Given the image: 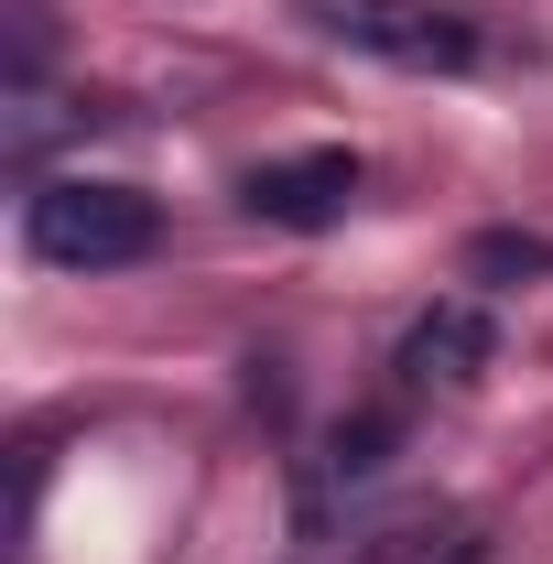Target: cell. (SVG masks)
Here are the masks:
<instances>
[{"label": "cell", "mask_w": 553, "mask_h": 564, "mask_svg": "<svg viewBox=\"0 0 553 564\" xmlns=\"http://www.w3.org/2000/svg\"><path fill=\"white\" fill-rule=\"evenodd\" d=\"M337 33L347 44H369V55H391V66H467V55H478V33H467V22H456V11H423V0H347L337 11Z\"/></svg>", "instance_id": "cell-3"}, {"label": "cell", "mask_w": 553, "mask_h": 564, "mask_svg": "<svg viewBox=\"0 0 553 564\" xmlns=\"http://www.w3.org/2000/svg\"><path fill=\"white\" fill-rule=\"evenodd\" d=\"M488 348H499V337H488L478 304H434L413 337H402V380H478Z\"/></svg>", "instance_id": "cell-4"}, {"label": "cell", "mask_w": 553, "mask_h": 564, "mask_svg": "<svg viewBox=\"0 0 553 564\" xmlns=\"http://www.w3.org/2000/svg\"><path fill=\"white\" fill-rule=\"evenodd\" d=\"M0 22H11V98H33L44 66H55V11H44V0H11Z\"/></svg>", "instance_id": "cell-7"}, {"label": "cell", "mask_w": 553, "mask_h": 564, "mask_svg": "<svg viewBox=\"0 0 553 564\" xmlns=\"http://www.w3.org/2000/svg\"><path fill=\"white\" fill-rule=\"evenodd\" d=\"M467 282H488V293L553 282V239H543V228H478V239H467Z\"/></svg>", "instance_id": "cell-5"}, {"label": "cell", "mask_w": 553, "mask_h": 564, "mask_svg": "<svg viewBox=\"0 0 553 564\" xmlns=\"http://www.w3.org/2000/svg\"><path fill=\"white\" fill-rule=\"evenodd\" d=\"M22 239H33V261H55V272H120V261H152V239H163V207H152L141 185L66 174V185H33V207H22Z\"/></svg>", "instance_id": "cell-1"}, {"label": "cell", "mask_w": 553, "mask_h": 564, "mask_svg": "<svg viewBox=\"0 0 553 564\" xmlns=\"http://www.w3.org/2000/svg\"><path fill=\"white\" fill-rule=\"evenodd\" d=\"M391 456H402V413H347L337 434H326V478H337V489H369Z\"/></svg>", "instance_id": "cell-6"}, {"label": "cell", "mask_w": 553, "mask_h": 564, "mask_svg": "<svg viewBox=\"0 0 553 564\" xmlns=\"http://www.w3.org/2000/svg\"><path fill=\"white\" fill-rule=\"evenodd\" d=\"M239 207L261 217V228H337L347 207H358V152H282V163H261L250 185H239Z\"/></svg>", "instance_id": "cell-2"}]
</instances>
